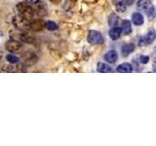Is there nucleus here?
Segmentation results:
<instances>
[{
	"label": "nucleus",
	"mask_w": 156,
	"mask_h": 146,
	"mask_svg": "<svg viewBox=\"0 0 156 146\" xmlns=\"http://www.w3.org/2000/svg\"><path fill=\"white\" fill-rule=\"evenodd\" d=\"M119 23V17L116 14H111L108 18V23L110 26H116Z\"/></svg>",
	"instance_id": "19"
},
{
	"label": "nucleus",
	"mask_w": 156,
	"mask_h": 146,
	"mask_svg": "<svg viewBox=\"0 0 156 146\" xmlns=\"http://www.w3.org/2000/svg\"><path fill=\"white\" fill-rule=\"evenodd\" d=\"M29 22L28 19L20 17L19 15L18 16H15L13 18V26L16 27V29H19V30H23V31H27L29 30Z\"/></svg>",
	"instance_id": "3"
},
{
	"label": "nucleus",
	"mask_w": 156,
	"mask_h": 146,
	"mask_svg": "<svg viewBox=\"0 0 156 146\" xmlns=\"http://www.w3.org/2000/svg\"><path fill=\"white\" fill-rule=\"evenodd\" d=\"M9 36L11 39L20 41L22 43H33L34 40H35V38L31 34L27 33V31L19 30V29H13V30H11L9 33Z\"/></svg>",
	"instance_id": "1"
},
{
	"label": "nucleus",
	"mask_w": 156,
	"mask_h": 146,
	"mask_svg": "<svg viewBox=\"0 0 156 146\" xmlns=\"http://www.w3.org/2000/svg\"><path fill=\"white\" fill-rule=\"evenodd\" d=\"M135 50V45L133 43H128V44H125V45L122 46L121 48V51H122V54H123L124 56H128L132 52H134Z\"/></svg>",
	"instance_id": "16"
},
{
	"label": "nucleus",
	"mask_w": 156,
	"mask_h": 146,
	"mask_svg": "<svg viewBox=\"0 0 156 146\" xmlns=\"http://www.w3.org/2000/svg\"><path fill=\"white\" fill-rule=\"evenodd\" d=\"M37 60H38V57L35 54H32V53L27 54L26 58H24V61H23V63H24V65H27V66H31V65L35 64L37 62Z\"/></svg>",
	"instance_id": "10"
},
{
	"label": "nucleus",
	"mask_w": 156,
	"mask_h": 146,
	"mask_svg": "<svg viewBox=\"0 0 156 146\" xmlns=\"http://www.w3.org/2000/svg\"><path fill=\"white\" fill-rule=\"evenodd\" d=\"M116 7H117V10L121 13H124L126 11V8H127L126 6H116Z\"/></svg>",
	"instance_id": "24"
},
{
	"label": "nucleus",
	"mask_w": 156,
	"mask_h": 146,
	"mask_svg": "<svg viewBox=\"0 0 156 146\" xmlns=\"http://www.w3.org/2000/svg\"><path fill=\"white\" fill-rule=\"evenodd\" d=\"M3 57H4V54L2 52H0V61H3Z\"/></svg>",
	"instance_id": "26"
},
{
	"label": "nucleus",
	"mask_w": 156,
	"mask_h": 146,
	"mask_svg": "<svg viewBox=\"0 0 156 146\" xmlns=\"http://www.w3.org/2000/svg\"><path fill=\"white\" fill-rule=\"evenodd\" d=\"M136 6H138L140 10L146 11V10L152 6V2H151V0H139L138 3H136Z\"/></svg>",
	"instance_id": "13"
},
{
	"label": "nucleus",
	"mask_w": 156,
	"mask_h": 146,
	"mask_svg": "<svg viewBox=\"0 0 156 146\" xmlns=\"http://www.w3.org/2000/svg\"><path fill=\"white\" fill-rule=\"evenodd\" d=\"M149 61V57L147 56H140V61L143 63V64H145V63H147Z\"/></svg>",
	"instance_id": "23"
},
{
	"label": "nucleus",
	"mask_w": 156,
	"mask_h": 146,
	"mask_svg": "<svg viewBox=\"0 0 156 146\" xmlns=\"http://www.w3.org/2000/svg\"><path fill=\"white\" fill-rule=\"evenodd\" d=\"M44 27H46L48 30H56V29L58 28V26L55 23V22H53V21H48L46 23H44Z\"/></svg>",
	"instance_id": "20"
},
{
	"label": "nucleus",
	"mask_w": 156,
	"mask_h": 146,
	"mask_svg": "<svg viewBox=\"0 0 156 146\" xmlns=\"http://www.w3.org/2000/svg\"><path fill=\"white\" fill-rule=\"evenodd\" d=\"M43 27H44V23L41 19H31L29 22V29H31V30L38 31L41 30Z\"/></svg>",
	"instance_id": "8"
},
{
	"label": "nucleus",
	"mask_w": 156,
	"mask_h": 146,
	"mask_svg": "<svg viewBox=\"0 0 156 146\" xmlns=\"http://www.w3.org/2000/svg\"><path fill=\"white\" fill-rule=\"evenodd\" d=\"M132 21L135 26H141L144 23V17L140 13H134L132 15Z\"/></svg>",
	"instance_id": "15"
},
{
	"label": "nucleus",
	"mask_w": 156,
	"mask_h": 146,
	"mask_svg": "<svg viewBox=\"0 0 156 146\" xmlns=\"http://www.w3.org/2000/svg\"><path fill=\"white\" fill-rule=\"evenodd\" d=\"M121 28L117 26H112V28L109 30L108 35L112 40H117L121 36Z\"/></svg>",
	"instance_id": "12"
},
{
	"label": "nucleus",
	"mask_w": 156,
	"mask_h": 146,
	"mask_svg": "<svg viewBox=\"0 0 156 146\" xmlns=\"http://www.w3.org/2000/svg\"><path fill=\"white\" fill-rule=\"evenodd\" d=\"M23 68L16 64V63H12V64H4L0 67V71L2 72H17V71H22Z\"/></svg>",
	"instance_id": "7"
},
{
	"label": "nucleus",
	"mask_w": 156,
	"mask_h": 146,
	"mask_svg": "<svg viewBox=\"0 0 156 146\" xmlns=\"http://www.w3.org/2000/svg\"><path fill=\"white\" fill-rule=\"evenodd\" d=\"M146 15H147V17L150 19H153V18L155 17V9L153 6H151L149 9L146 10Z\"/></svg>",
	"instance_id": "22"
},
{
	"label": "nucleus",
	"mask_w": 156,
	"mask_h": 146,
	"mask_svg": "<svg viewBox=\"0 0 156 146\" xmlns=\"http://www.w3.org/2000/svg\"><path fill=\"white\" fill-rule=\"evenodd\" d=\"M6 60L10 62V63H18L20 61V58L18 57H16L13 54H9V55L6 56Z\"/></svg>",
	"instance_id": "21"
},
{
	"label": "nucleus",
	"mask_w": 156,
	"mask_h": 146,
	"mask_svg": "<svg viewBox=\"0 0 156 146\" xmlns=\"http://www.w3.org/2000/svg\"><path fill=\"white\" fill-rule=\"evenodd\" d=\"M5 48L7 49V51L11 52V53H18V52L22 51V49L23 48V44L20 41L11 39V40L6 42V44H5Z\"/></svg>",
	"instance_id": "5"
},
{
	"label": "nucleus",
	"mask_w": 156,
	"mask_h": 146,
	"mask_svg": "<svg viewBox=\"0 0 156 146\" xmlns=\"http://www.w3.org/2000/svg\"><path fill=\"white\" fill-rule=\"evenodd\" d=\"M155 36H156L155 31L153 30V29H151V30H149L147 32V34H146L145 36L141 37L140 39L139 45H147V44H151V43L154 41Z\"/></svg>",
	"instance_id": "6"
},
{
	"label": "nucleus",
	"mask_w": 156,
	"mask_h": 146,
	"mask_svg": "<svg viewBox=\"0 0 156 146\" xmlns=\"http://www.w3.org/2000/svg\"><path fill=\"white\" fill-rule=\"evenodd\" d=\"M112 2H113L116 6H130V5H132L135 0H111Z\"/></svg>",
	"instance_id": "18"
},
{
	"label": "nucleus",
	"mask_w": 156,
	"mask_h": 146,
	"mask_svg": "<svg viewBox=\"0 0 156 146\" xmlns=\"http://www.w3.org/2000/svg\"><path fill=\"white\" fill-rule=\"evenodd\" d=\"M27 3H28V4H36L37 2H38V0H24Z\"/></svg>",
	"instance_id": "25"
},
{
	"label": "nucleus",
	"mask_w": 156,
	"mask_h": 146,
	"mask_svg": "<svg viewBox=\"0 0 156 146\" xmlns=\"http://www.w3.org/2000/svg\"><path fill=\"white\" fill-rule=\"evenodd\" d=\"M88 42L92 45H100L104 42V37L98 30H90L88 34Z\"/></svg>",
	"instance_id": "4"
},
{
	"label": "nucleus",
	"mask_w": 156,
	"mask_h": 146,
	"mask_svg": "<svg viewBox=\"0 0 156 146\" xmlns=\"http://www.w3.org/2000/svg\"><path fill=\"white\" fill-rule=\"evenodd\" d=\"M17 13L20 17L28 19V21H31L34 18V10L30 6V4H28L27 2H21L17 5Z\"/></svg>",
	"instance_id": "2"
},
{
	"label": "nucleus",
	"mask_w": 156,
	"mask_h": 146,
	"mask_svg": "<svg viewBox=\"0 0 156 146\" xmlns=\"http://www.w3.org/2000/svg\"><path fill=\"white\" fill-rule=\"evenodd\" d=\"M116 70L120 73H129L133 71V66H132V64H130L129 62H125L120 64L119 66H117Z\"/></svg>",
	"instance_id": "11"
},
{
	"label": "nucleus",
	"mask_w": 156,
	"mask_h": 146,
	"mask_svg": "<svg viewBox=\"0 0 156 146\" xmlns=\"http://www.w3.org/2000/svg\"><path fill=\"white\" fill-rule=\"evenodd\" d=\"M120 28H121V32L122 33H124V34H126V35H128V34H130L131 31H132V24H131V22L125 19V21L122 22Z\"/></svg>",
	"instance_id": "14"
},
{
	"label": "nucleus",
	"mask_w": 156,
	"mask_h": 146,
	"mask_svg": "<svg viewBox=\"0 0 156 146\" xmlns=\"http://www.w3.org/2000/svg\"><path fill=\"white\" fill-rule=\"evenodd\" d=\"M97 71L98 72H101V73H108L111 72L112 69L109 65H107L105 62H99L97 65Z\"/></svg>",
	"instance_id": "17"
},
{
	"label": "nucleus",
	"mask_w": 156,
	"mask_h": 146,
	"mask_svg": "<svg viewBox=\"0 0 156 146\" xmlns=\"http://www.w3.org/2000/svg\"><path fill=\"white\" fill-rule=\"evenodd\" d=\"M104 57H105V61H107L108 63H114L117 61V58H118V55H117L116 51L110 50L107 53H105V55Z\"/></svg>",
	"instance_id": "9"
}]
</instances>
